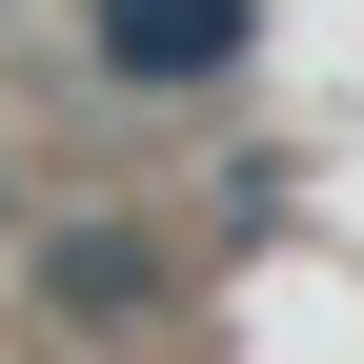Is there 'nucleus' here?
<instances>
[{"mask_svg": "<svg viewBox=\"0 0 364 364\" xmlns=\"http://www.w3.org/2000/svg\"><path fill=\"white\" fill-rule=\"evenodd\" d=\"M81 41H102V81H142V102H182V81H243L263 0H81Z\"/></svg>", "mask_w": 364, "mask_h": 364, "instance_id": "1", "label": "nucleus"}, {"mask_svg": "<svg viewBox=\"0 0 364 364\" xmlns=\"http://www.w3.org/2000/svg\"><path fill=\"white\" fill-rule=\"evenodd\" d=\"M61 304H81V324H142V304H162V263L122 243V223H81V243H61Z\"/></svg>", "mask_w": 364, "mask_h": 364, "instance_id": "2", "label": "nucleus"}]
</instances>
